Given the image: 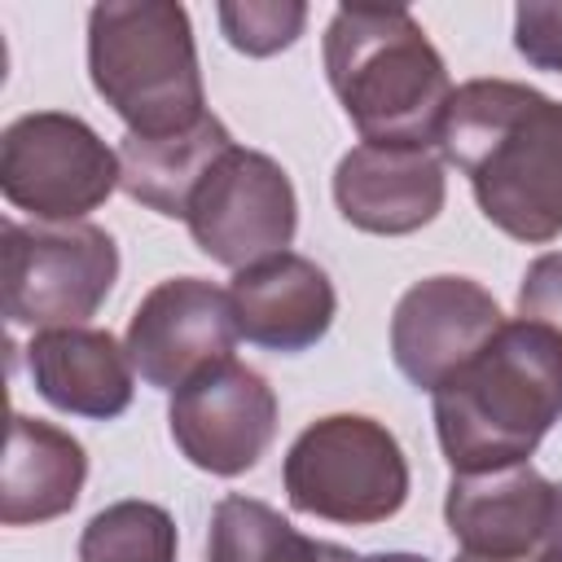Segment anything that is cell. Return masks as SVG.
Here are the masks:
<instances>
[{
    "label": "cell",
    "mask_w": 562,
    "mask_h": 562,
    "mask_svg": "<svg viewBox=\"0 0 562 562\" xmlns=\"http://www.w3.org/2000/svg\"><path fill=\"white\" fill-rule=\"evenodd\" d=\"M430 400L452 474L522 465L562 417V338L522 316L505 321Z\"/></svg>",
    "instance_id": "obj_2"
},
{
    "label": "cell",
    "mask_w": 562,
    "mask_h": 562,
    "mask_svg": "<svg viewBox=\"0 0 562 562\" xmlns=\"http://www.w3.org/2000/svg\"><path fill=\"white\" fill-rule=\"evenodd\" d=\"M457 562H544L540 553H509V558H496V553H457Z\"/></svg>",
    "instance_id": "obj_24"
},
{
    "label": "cell",
    "mask_w": 562,
    "mask_h": 562,
    "mask_svg": "<svg viewBox=\"0 0 562 562\" xmlns=\"http://www.w3.org/2000/svg\"><path fill=\"white\" fill-rule=\"evenodd\" d=\"M290 509L338 527H373L408 501V457L400 439L364 413H329L303 426L281 461Z\"/></svg>",
    "instance_id": "obj_5"
},
{
    "label": "cell",
    "mask_w": 562,
    "mask_h": 562,
    "mask_svg": "<svg viewBox=\"0 0 562 562\" xmlns=\"http://www.w3.org/2000/svg\"><path fill=\"white\" fill-rule=\"evenodd\" d=\"M549 505L553 483L522 461L479 474H452L443 496V522L461 553H540Z\"/></svg>",
    "instance_id": "obj_15"
},
{
    "label": "cell",
    "mask_w": 562,
    "mask_h": 562,
    "mask_svg": "<svg viewBox=\"0 0 562 562\" xmlns=\"http://www.w3.org/2000/svg\"><path fill=\"white\" fill-rule=\"evenodd\" d=\"M184 224L211 263L241 272L294 241L299 198L277 158L233 145L193 189Z\"/></svg>",
    "instance_id": "obj_8"
},
{
    "label": "cell",
    "mask_w": 562,
    "mask_h": 562,
    "mask_svg": "<svg viewBox=\"0 0 562 562\" xmlns=\"http://www.w3.org/2000/svg\"><path fill=\"white\" fill-rule=\"evenodd\" d=\"M321 61L364 145L439 149L452 79L404 4H338L321 35Z\"/></svg>",
    "instance_id": "obj_3"
},
{
    "label": "cell",
    "mask_w": 562,
    "mask_h": 562,
    "mask_svg": "<svg viewBox=\"0 0 562 562\" xmlns=\"http://www.w3.org/2000/svg\"><path fill=\"white\" fill-rule=\"evenodd\" d=\"M237 338L228 290L202 277H167L136 303L123 347L145 386L180 391L198 373L233 360Z\"/></svg>",
    "instance_id": "obj_10"
},
{
    "label": "cell",
    "mask_w": 562,
    "mask_h": 562,
    "mask_svg": "<svg viewBox=\"0 0 562 562\" xmlns=\"http://www.w3.org/2000/svg\"><path fill=\"white\" fill-rule=\"evenodd\" d=\"M88 79L132 136H171L211 114L189 9L171 0L92 4Z\"/></svg>",
    "instance_id": "obj_4"
},
{
    "label": "cell",
    "mask_w": 562,
    "mask_h": 562,
    "mask_svg": "<svg viewBox=\"0 0 562 562\" xmlns=\"http://www.w3.org/2000/svg\"><path fill=\"white\" fill-rule=\"evenodd\" d=\"M443 154L426 145H356L334 167V206L360 233H417L443 211Z\"/></svg>",
    "instance_id": "obj_12"
},
{
    "label": "cell",
    "mask_w": 562,
    "mask_h": 562,
    "mask_svg": "<svg viewBox=\"0 0 562 562\" xmlns=\"http://www.w3.org/2000/svg\"><path fill=\"white\" fill-rule=\"evenodd\" d=\"M514 48L527 66L562 75V0H522L514 9Z\"/></svg>",
    "instance_id": "obj_21"
},
{
    "label": "cell",
    "mask_w": 562,
    "mask_h": 562,
    "mask_svg": "<svg viewBox=\"0 0 562 562\" xmlns=\"http://www.w3.org/2000/svg\"><path fill=\"white\" fill-rule=\"evenodd\" d=\"M439 154L505 237H562V101L518 79H470L452 88Z\"/></svg>",
    "instance_id": "obj_1"
},
{
    "label": "cell",
    "mask_w": 562,
    "mask_h": 562,
    "mask_svg": "<svg viewBox=\"0 0 562 562\" xmlns=\"http://www.w3.org/2000/svg\"><path fill=\"white\" fill-rule=\"evenodd\" d=\"M22 356L40 400H48L70 417L110 422L132 404L136 369L127 360V347L110 329H88V325L40 329L31 334Z\"/></svg>",
    "instance_id": "obj_14"
},
{
    "label": "cell",
    "mask_w": 562,
    "mask_h": 562,
    "mask_svg": "<svg viewBox=\"0 0 562 562\" xmlns=\"http://www.w3.org/2000/svg\"><path fill=\"white\" fill-rule=\"evenodd\" d=\"M119 149L66 110L18 114L0 136V193L35 224H79L119 189Z\"/></svg>",
    "instance_id": "obj_7"
},
{
    "label": "cell",
    "mask_w": 562,
    "mask_h": 562,
    "mask_svg": "<svg viewBox=\"0 0 562 562\" xmlns=\"http://www.w3.org/2000/svg\"><path fill=\"white\" fill-rule=\"evenodd\" d=\"M224 40L246 57H272L290 48L307 26L303 0H224L215 9Z\"/></svg>",
    "instance_id": "obj_20"
},
{
    "label": "cell",
    "mask_w": 562,
    "mask_h": 562,
    "mask_svg": "<svg viewBox=\"0 0 562 562\" xmlns=\"http://www.w3.org/2000/svg\"><path fill=\"white\" fill-rule=\"evenodd\" d=\"M540 558L562 562V483H553V505H549V522L540 536Z\"/></svg>",
    "instance_id": "obj_23"
},
{
    "label": "cell",
    "mask_w": 562,
    "mask_h": 562,
    "mask_svg": "<svg viewBox=\"0 0 562 562\" xmlns=\"http://www.w3.org/2000/svg\"><path fill=\"white\" fill-rule=\"evenodd\" d=\"M176 518L154 501H114L79 531V562H176Z\"/></svg>",
    "instance_id": "obj_19"
},
{
    "label": "cell",
    "mask_w": 562,
    "mask_h": 562,
    "mask_svg": "<svg viewBox=\"0 0 562 562\" xmlns=\"http://www.w3.org/2000/svg\"><path fill=\"white\" fill-rule=\"evenodd\" d=\"M4 316L26 329H66L97 316L119 281V246L101 224L4 220Z\"/></svg>",
    "instance_id": "obj_6"
},
{
    "label": "cell",
    "mask_w": 562,
    "mask_h": 562,
    "mask_svg": "<svg viewBox=\"0 0 562 562\" xmlns=\"http://www.w3.org/2000/svg\"><path fill=\"white\" fill-rule=\"evenodd\" d=\"M518 316L562 338V250H549L527 263L518 281Z\"/></svg>",
    "instance_id": "obj_22"
},
{
    "label": "cell",
    "mask_w": 562,
    "mask_h": 562,
    "mask_svg": "<svg viewBox=\"0 0 562 562\" xmlns=\"http://www.w3.org/2000/svg\"><path fill=\"white\" fill-rule=\"evenodd\" d=\"M356 562H430L422 553H404V549H391V553H369V558H356Z\"/></svg>",
    "instance_id": "obj_25"
},
{
    "label": "cell",
    "mask_w": 562,
    "mask_h": 562,
    "mask_svg": "<svg viewBox=\"0 0 562 562\" xmlns=\"http://www.w3.org/2000/svg\"><path fill=\"white\" fill-rule=\"evenodd\" d=\"M233 145H237L233 132L215 114H206L202 123L171 132V136H132L127 132L119 140V171H123L119 189L132 202L149 206L154 215L184 220L193 189L215 167V158L228 154Z\"/></svg>",
    "instance_id": "obj_17"
},
{
    "label": "cell",
    "mask_w": 562,
    "mask_h": 562,
    "mask_svg": "<svg viewBox=\"0 0 562 562\" xmlns=\"http://www.w3.org/2000/svg\"><path fill=\"white\" fill-rule=\"evenodd\" d=\"M206 562H356L351 549L303 536L255 496H224L211 509Z\"/></svg>",
    "instance_id": "obj_18"
},
{
    "label": "cell",
    "mask_w": 562,
    "mask_h": 562,
    "mask_svg": "<svg viewBox=\"0 0 562 562\" xmlns=\"http://www.w3.org/2000/svg\"><path fill=\"white\" fill-rule=\"evenodd\" d=\"M167 430L189 465L237 479L255 470L277 439V391L259 369L224 360L171 391Z\"/></svg>",
    "instance_id": "obj_9"
},
{
    "label": "cell",
    "mask_w": 562,
    "mask_h": 562,
    "mask_svg": "<svg viewBox=\"0 0 562 562\" xmlns=\"http://www.w3.org/2000/svg\"><path fill=\"white\" fill-rule=\"evenodd\" d=\"M501 325V303L474 277H422L391 312V360L417 391H435Z\"/></svg>",
    "instance_id": "obj_11"
},
{
    "label": "cell",
    "mask_w": 562,
    "mask_h": 562,
    "mask_svg": "<svg viewBox=\"0 0 562 562\" xmlns=\"http://www.w3.org/2000/svg\"><path fill=\"white\" fill-rule=\"evenodd\" d=\"M83 479H88V452L70 430L13 413L4 479H0L4 527H40L70 514L79 505Z\"/></svg>",
    "instance_id": "obj_16"
},
{
    "label": "cell",
    "mask_w": 562,
    "mask_h": 562,
    "mask_svg": "<svg viewBox=\"0 0 562 562\" xmlns=\"http://www.w3.org/2000/svg\"><path fill=\"white\" fill-rule=\"evenodd\" d=\"M228 299L241 338L281 356H299L316 347L338 316V294L329 272L294 250H281L272 259L233 272Z\"/></svg>",
    "instance_id": "obj_13"
}]
</instances>
